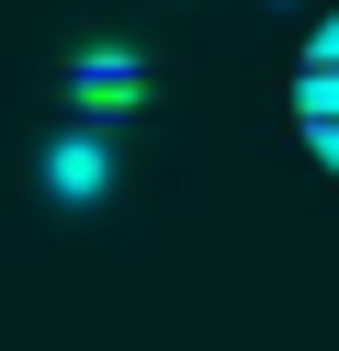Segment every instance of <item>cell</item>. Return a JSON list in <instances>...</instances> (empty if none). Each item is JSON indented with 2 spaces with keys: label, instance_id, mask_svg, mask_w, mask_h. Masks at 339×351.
I'll list each match as a JSON object with an SVG mask.
<instances>
[{
  "label": "cell",
  "instance_id": "cell-1",
  "mask_svg": "<svg viewBox=\"0 0 339 351\" xmlns=\"http://www.w3.org/2000/svg\"><path fill=\"white\" fill-rule=\"evenodd\" d=\"M283 125L316 170H339V12L294 46V80H283Z\"/></svg>",
  "mask_w": 339,
  "mask_h": 351
}]
</instances>
